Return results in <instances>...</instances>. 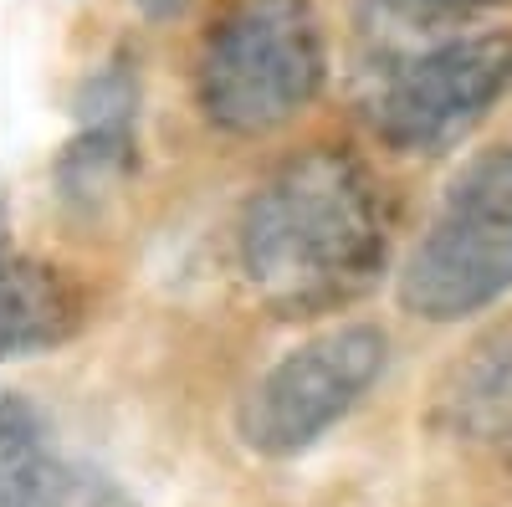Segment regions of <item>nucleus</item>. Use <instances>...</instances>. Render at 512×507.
Segmentation results:
<instances>
[{
    "label": "nucleus",
    "mask_w": 512,
    "mask_h": 507,
    "mask_svg": "<svg viewBox=\"0 0 512 507\" xmlns=\"http://www.w3.org/2000/svg\"><path fill=\"white\" fill-rule=\"evenodd\" d=\"M390 262L384 190L344 149H303L256 185L236 221L241 282L282 318L349 308Z\"/></svg>",
    "instance_id": "obj_1"
},
{
    "label": "nucleus",
    "mask_w": 512,
    "mask_h": 507,
    "mask_svg": "<svg viewBox=\"0 0 512 507\" xmlns=\"http://www.w3.org/2000/svg\"><path fill=\"white\" fill-rule=\"evenodd\" d=\"M328 77V41L313 0H231L205 26L195 108L216 134L262 139L308 113Z\"/></svg>",
    "instance_id": "obj_2"
},
{
    "label": "nucleus",
    "mask_w": 512,
    "mask_h": 507,
    "mask_svg": "<svg viewBox=\"0 0 512 507\" xmlns=\"http://www.w3.org/2000/svg\"><path fill=\"white\" fill-rule=\"evenodd\" d=\"M512 287V144L482 149L436 200L400 267V303L425 323H456Z\"/></svg>",
    "instance_id": "obj_3"
},
{
    "label": "nucleus",
    "mask_w": 512,
    "mask_h": 507,
    "mask_svg": "<svg viewBox=\"0 0 512 507\" xmlns=\"http://www.w3.org/2000/svg\"><path fill=\"white\" fill-rule=\"evenodd\" d=\"M512 88V26L456 31L374 62L359 113L379 144L400 154H441L472 134Z\"/></svg>",
    "instance_id": "obj_4"
},
{
    "label": "nucleus",
    "mask_w": 512,
    "mask_h": 507,
    "mask_svg": "<svg viewBox=\"0 0 512 507\" xmlns=\"http://www.w3.org/2000/svg\"><path fill=\"white\" fill-rule=\"evenodd\" d=\"M384 354H390V344L369 323L303 338L277 364H267L262 379L246 390L236 410L241 441L267 461L303 456L374 390Z\"/></svg>",
    "instance_id": "obj_5"
},
{
    "label": "nucleus",
    "mask_w": 512,
    "mask_h": 507,
    "mask_svg": "<svg viewBox=\"0 0 512 507\" xmlns=\"http://www.w3.org/2000/svg\"><path fill=\"white\" fill-rule=\"evenodd\" d=\"M139 77L123 62H108L77 93V129L52 164V190L67 210H98L134 175L139 144Z\"/></svg>",
    "instance_id": "obj_6"
},
{
    "label": "nucleus",
    "mask_w": 512,
    "mask_h": 507,
    "mask_svg": "<svg viewBox=\"0 0 512 507\" xmlns=\"http://www.w3.org/2000/svg\"><path fill=\"white\" fill-rule=\"evenodd\" d=\"M431 415L456 446L512 461V318L472 338L451 359Z\"/></svg>",
    "instance_id": "obj_7"
},
{
    "label": "nucleus",
    "mask_w": 512,
    "mask_h": 507,
    "mask_svg": "<svg viewBox=\"0 0 512 507\" xmlns=\"http://www.w3.org/2000/svg\"><path fill=\"white\" fill-rule=\"evenodd\" d=\"M0 282H6V292H0V344H6V359L52 354L82 333V318H88L82 313V292L47 257L11 251Z\"/></svg>",
    "instance_id": "obj_8"
},
{
    "label": "nucleus",
    "mask_w": 512,
    "mask_h": 507,
    "mask_svg": "<svg viewBox=\"0 0 512 507\" xmlns=\"http://www.w3.org/2000/svg\"><path fill=\"white\" fill-rule=\"evenodd\" d=\"M6 507H108V487L57 456L47 420L21 395H6Z\"/></svg>",
    "instance_id": "obj_9"
},
{
    "label": "nucleus",
    "mask_w": 512,
    "mask_h": 507,
    "mask_svg": "<svg viewBox=\"0 0 512 507\" xmlns=\"http://www.w3.org/2000/svg\"><path fill=\"white\" fill-rule=\"evenodd\" d=\"M354 6L384 31L456 36V31H477L492 16H507L512 0H354Z\"/></svg>",
    "instance_id": "obj_10"
},
{
    "label": "nucleus",
    "mask_w": 512,
    "mask_h": 507,
    "mask_svg": "<svg viewBox=\"0 0 512 507\" xmlns=\"http://www.w3.org/2000/svg\"><path fill=\"white\" fill-rule=\"evenodd\" d=\"M134 6L144 11V16H154V21H164V16H180L190 0H134Z\"/></svg>",
    "instance_id": "obj_11"
}]
</instances>
